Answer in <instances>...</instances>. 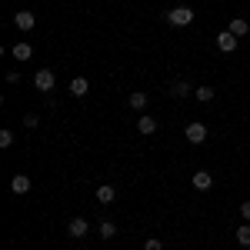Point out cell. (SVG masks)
Segmentation results:
<instances>
[{
    "label": "cell",
    "mask_w": 250,
    "mask_h": 250,
    "mask_svg": "<svg viewBox=\"0 0 250 250\" xmlns=\"http://www.w3.org/2000/svg\"><path fill=\"white\" fill-rule=\"evenodd\" d=\"M233 233H237V244H240V247H250V220H244Z\"/></svg>",
    "instance_id": "5bb4252c"
},
{
    "label": "cell",
    "mask_w": 250,
    "mask_h": 250,
    "mask_svg": "<svg viewBox=\"0 0 250 250\" xmlns=\"http://www.w3.org/2000/svg\"><path fill=\"white\" fill-rule=\"evenodd\" d=\"M54 83H57V74H54V70H47V67H40L37 74H34V87H37L40 94H50V90H54Z\"/></svg>",
    "instance_id": "7a4b0ae2"
},
{
    "label": "cell",
    "mask_w": 250,
    "mask_h": 250,
    "mask_svg": "<svg viewBox=\"0 0 250 250\" xmlns=\"http://www.w3.org/2000/svg\"><path fill=\"white\" fill-rule=\"evenodd\" d=\"M87 90H90V80L87 77H74L70 80V94L74 97H87Z\"/></svg>",
    "instance_id": "8fae6325"
},
{
    "label": "cell",
    "mask_w": 250,
    "mask_h": 250,
    "mask_svg": "<svg viewBox=\"0 0 250 250\" xmlns=\"http://www.w3.org/2000/svg\"><path fill=\"white\" fill-rule=\"evenodd\" d=\"M127 107H134V110H144V107H147V94H144V90H134V94L127 97Z\"/></svg>",
    "instance_id": "4fadbf2b"
},
{
    "label": "cell",
    "mask_w": 250,
    "mask_h": 250,
    "mask_svg": "<svg viewBox=\"0 0 250 250\" xmlns=\"http://www.w3.org/2000/svg\"><path fill=\"white\" fill-rule=\"evenodd\" d=\"M240 217H244V220H250V200H244V204H240Z\"/></svg>",
    "instance_id": "7402d4cb"
},
{
    "label": "cell",
    "mask_w": 250,
    "mask_h": 250,
    "mask_svg": "<svg viewBox=\"0 0 250 250\" xmlns=\"http://www.w3.org/2000/svg\"><path fill=\"white\" fill-rule=\"evenodd\" d=\"M114 200H117V190L110 184H100L97 187V204H114Z\"/></svg>",
    "instance_id": "9c48e42d"
},
{
    "label": "cell",
    "mask_w": 250,
    "mask_h": 250,
    "mask_svg": "<svg viewBox=\"0 0 250 250\" xmlns=\"http://www.w3.org/2000/svg\"><path fill=\"white\" fill-rule=\"evenodd\" d=\"M37 124H40V117H37V114H27V117H23V127H27V130H34Z\"/></svg>",
    "instance_id": "ffe728a7"
},
{
    "label": "cell",
    "mask_w": 250,
    "mask_h": 250,
    "mask_svg": "<svg viewBox=\"0 0 250 250\" xmlns=\"http://www.w3.org/2000/svg\"><path fill=\"white\" fill-rule=\"evenodd\" d=\"M237 40H240V37H233L230 30L217 34V50H220V54H233V50H237Z\"/></svg>",
    "instance_id": "3957f363"
},
{
    "label": "cell",
    "mask_w": 250,
    "mask_h": 250,
    "mask_svg": "<svg viewBox=\"0 0 250 250\" xmlns=\"http://www.w3.org/2000/svg\"><path fill=\"white\" fill-rule=\"evenodd\" d=\"M190 184H193V190H210V187H213V177L207 170H197L190 177Z\"/></svg>",
    "instance_id": "52a82bcc"
},
{
    "label": "cell",
    "mask_w": 250,
    "mask_h": 250,
    "mask_svg": "<svg viewBox=\"0 0 250 250\" xmlns=\"http://www.w3.org/2000/svg\"><path fill=\"white\" fill-rule=\"evenodd\" d=\"M14 23H17L20 30H34V27H37V17H34L30 10H17V14H14Z\"/></svg>",
    "instance_id": "8992f818"
},
{
    "label": "cell",
    "mask_w": 250,
    "mask_h": 250,
    "mask_svg": "<svg viewBox=\"0 0 250 250\" xmlns=\"http://www.w3.org/2000/svg\"><path fill=\"white\" fill-rule=\"evenodd\" d=\"M187 140H190V144H204V140H207V127H204L200 120L187 124Z\"/></svg>",
    "instance_id": "277c9868"
},
{
    "label": "cell",
    "mask_w": 250,
    "mask_h": 250,
    "mask_svg": "<svg viewBox=\"0 0 250 250\" xmlns=\"http://www.w3.org/2000/svg\"><path fill=\"white\" fill-rule=\"evenodd\" d=\"M170 94L173 97H190L193 90H190V83H187V80H173V83H170Z\"/></svg>",
    "instance_id": "2e32d148"
},
{
    "label": "cell",
    "mask_w": 250,
    "mask_h": 250,
    "mask_svg": "<svg viewBox=\"0 0 250 250\" xmlns=\"http://www.w3.org/2000/svg\"><path fill=\"white\" fill-rule=\"evenodd\" d=\"M0 147H14V130H0Z\"/></svg>",
    "instance_id": "d6986e66"
},
{
    "label": "cell",
    "mask_w": 250,
    "mask_h": 250,
    "mask_svg": "<svg viewBox=\"0 0 250 250\" xmlns=\"http://www.w3.org/2000/svg\"><path fill=\"white\" fill-rule=\"evenodd\" d=\"M117 237V224L114 220H104V224H100V240H114Z\"/></svg>",
    "instance_id": "e0dca14e"
},
{
    "label": "cell",
    "mask_w": 250,
    "mask_h": 250,
    "mask_svg": "<svg viewBox=\"0 0 250 250\" xmlns=\"http://www.w3.org/2000/svg\"><path fill=\"white\" fill-rule=\"evenodd\" d=\"M193 97H197L200 104H210V100H213V87H207V83H204V87H197V90H193Z\"/></svg>",
    "instance_id": "ac0fdd59"
},
{
    "label": "cell",
    "mask_w": 250,
    "mask_h": 250,
    "mask_svg": "<svg viewBox=\"0 0 250 250\" xmlns=\"http://www.w3.org/2000/svg\"><path fill=\"white\" fill-rule=\"evenodd\" d=\"M144 250H164V244H160V240H157V237H150V240H147V244H144Z\"/></svg>",
    "instance_id": "44dd1931"
},
{
    "label": "cell",
    "mask_w": 250,
    "mask_h": 250,
    "mask_svg": "<svg viewBox=\"0 0 250 250\" xmlns=\"http://www.w3.org/2000/svg\"><path fill=\"white\" fill-rule=\"evenodd\" d=\"M227 30H230L233 37H244V34H250V23L237 17V20H230V27H227Z\"/></svg>",
    "instance_id": "9a60e30c"
},
{
    "label": "cell",
    "mask_w": 250,
    "mask_h": 250,
    "mask_svg": "<svg viewBox=\"0 0 250 250\" xmlns=\"http://www.w3.org/2000/svg\"><path fill=\"white\" fill-rule=\"evenodd\" d=\"M137 130H140V134H144V137L157 134V120H154V117H147V114H144V117H140V120H137Z\"/></svg>",
    "instance_id": "7c38bea8"
},
{
    "label": "cell",
    "mask_w": 250,
    "mask_h": 250,
    "mask_svg": "<svg viewBox=\"0 0 250 250\" xmlns=\"http://www.w3.org/2000/svg\"><path fill=\"white\" fill-rule=\"evenodd\" d=\"M67 230H70V237H74V240H80V237H87V233H90V224H87V217H74Z\"/></svg>",
    "instance_id": "5b68a950"
},
{
    "label": "cell",
    "mask_w": 250,
    "mask_h": 250,
    "mask_svg": "<svg viewBox=\"0 0 250 250\" xmlns=\"http://www.w3.org/2000/svg\"><path fill=\"white\" fill-rule=\"evenodd\" d=\"M10 54H14V57H17L20 63H23V60H30V57H34V47L20 40V43H14V47H10Z\"/></svg>",
    "instance_id": "ba28073f"
},
{
    "label": "cell",
    "mask_w": 250,
    "mask_h": 250,
    "mask_svg": "<svg viewBox=\"0 0 250 250\" xmlns=\"http://www.w3.org/2000/svg\"><path fill=\"white\" fill-rule=\"evenodd\" d=\"M167 23H170V27H190L193 10L190 7H173V10H167Z\"/></svg>",
    "instance_id": "6da1fadb"
},
{
    "label": "cell",
    "mask_w": 250,
    "mask_h": 250,
    "mask_svg": "<svg viewBox=\"0 0 250 250\" xmlns=\"http://www.w3.org/2000/svg\"><path fill=\"white\" fill-rule=\"evenodd\" d=\"M10 190L17 193V197H20V193H27V190H30V177H27V173H17V177L10 180Z\"/></svg>",
    "instance_id": "30bf717a"
}]
</instances>
